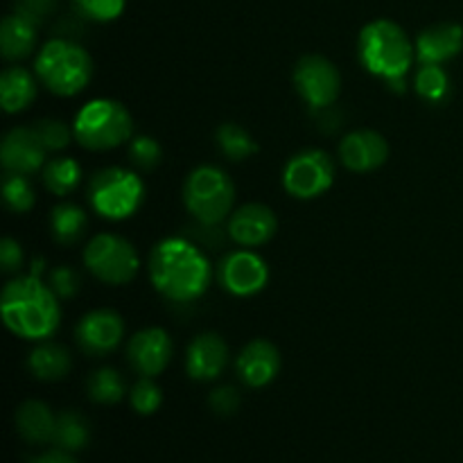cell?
<instances>
[{
	"label": "cell",
	"mask_w": 463,
	"mask_h": 463,
	"mask_svg": "<svg viewBox=\"0 0 463 463\" xmlns=\"http://www.w3.org/2000/svg\"><path fill=\"white\" fill-rule=\"evenodd\" d=\"M149 279L165 298L190 303L208 289L213 267L194 242L185 238H167L152 249Z\"/></svg>",
	"instance_id": "cell-1"
},
{
	"label": "cell",
	"mask_w": 463,
	"mask_h": 463,
	"mask_svg": "<svg viewBox=\"0 0 463 463\" xmlns=\"http://www.w3.org/2000/svg\"><path fill=\"white\" fill-rule=\"evenodd\" d=\"M0 310L7 328L30 342L48 339L61 319L57 294L34 274L18 276L5 285Z\"/></svg>",
	"instance_id": "cell-2"
},
{
	"label": "cell",
	"mask_w": 463,
	"mask_h": 463,
	"mask_svg": "<svg viewBox=\"0 0 463 463\" xmlns=\"http://www.w3.org/2000/svg\"><path fill=\"white\" fill-rule=\"evenodd\" d=\"M360 61L373 75L383 77L392 90L405 93V77L414 63L416 48L398 23L380 18L360 32Z\"/></svg>",
	"instance_id": "cell-3"
},
{
	"label": "cell",
	"mask_w": 463,
	"mask_h": 463,
	"mask_svg": "<svg viewBox=\"0 0 463 463\" xmlns=\"http://www.w3.org/2000/svg\"><path fill=\"white\" fill-rule=\"evenodd\" d=\"M36 77L54 95L72 98L81 93L93 77L90 54L72 39H52L41 48L34 61Z\"/></svg>",
	"instance_id": "cell-4"
},
{
	"label": "cell",
	"mask_w": 463,
	"mask_h": 463,
	"mask_svg": "<svg viewBox=\"0 0 463 463\" xmlns=\"http://www.w3.org/2000/svg\"><path fill=\"white\" fill-rule=\"evenodd\" d=\"M131 113L116 99H90L80 109L75 118L77 143L93 152H107V149L120 147L125 140L131 138Z\"/></svg>",
	"instance_id": "cell-5"
},
{
	"label": "cell",
	"mask_w": 463,
	"mask_h": 463,
	"mask_svg": "<svg viewBox=\"0 0 463 463\" xmlns=\"http://www.w3.org/2000/svg\"><path fill=\"white\" fill-rule=\"evenodd\" d=\"M184 202L197 222L220 224L233 211L235 185L220 167L199 165L185 179Z\"/></svg>",
	"instance_id": "cell-6"
},
{
	"label": "cell",
	"mask_w": 463,
	"mask_h": 463,
	"mask_svg": "<svg viewBox=\"0 0 463 463\" xmlns=\"http://www.w3.org/2000/svg\"><path fill=\"white\" fill-rule=\"evenodd\" d=\"M145 197L143 181L125 167H104L90 179L89 202L107 220H127L140 208Z\"/></svg>",
	"instance_id": "cell-7"
},
{
	"label": "cell",
	"mask_w": 463,
	"mask_h": 463,
	"mask_svg": "<svg viewBox=\"0 0 463 463\" xmlns=\"http://www.w3.org/2000/svg\"><path fill=\"white\" fill-rule=\"evenodd\" d=\"M84 265L90 274L107 285H125L136 279L140 258L134 244L113 233H99L86 244Z\"/></svg>",
	"instance_id": "cell-8"
},
{
	"label": "cell",
	"mask_w": 463,
	"mask_h": 463,
	"mask_svg": "<svg viewBox=\"0 0 463 463\" xmlns=\"http://www.w3.org/2000/svg\"><path fill=\"white\" fill-rule=\"evenodd\" d=\"M335 181L333 158L321 149H306L289 158L283 170V185L292 197L315 199L330 190Z\"/></svg>",
	"instance_id": "cell-9"
},
{
	"label": "cell",
	"mask_w": 463,
	"mask_h": 463,
	"mask_svg": "<svg viewBox=\"0 0 463 463\" xmlns=\"http://www.w3.org/2000/svg\"><path fill=\"white\" fill-rule=\"evenodd\" d=\"M294 86L298 95L310 104L315 111L333 107L342 90V75L337 66L319 54H307L294 68Z\"/></svg>",
	"instance_id": "cell-10"
},
{
	"label": "cell",
	"mask_w": 463,
	"mask_h": 463,
	"mask_svg": "<svg viewBox=\"0 0 463 463\" xmlns=\"http://www.w3.org/2000/svg\"><path fill=\"white\" fill-rule=\"evenodd\" d=\"M220 285L233 297H253L265 289L269 280V267L258 253L233 251L217 267Z\"/></svg>",
	"instance_id": "cell-11"
},
{
	"label": "cell",
	"mask_w": 463,
	"mask_h": 463,
	"mask_svg": "<svg viewBox=\"0 0 463 463\" xmlns=\"http://www.w3.org/2000/svg\"><path fill=\"white\" fill-rule=\"evenodd\" d=\"M77 344L86 355L102 357L116 351L125 337L122 317L113 310H93L81 317L75 328Z\"/></svg>",
	"instance_id": "cell-12"
},
{
	"label": "cell",
	"mask_w": 463,
	"mask_h": 463,
	"mask_svg": "<svg viewBox=\"0 0 463 463\" xmlns=\"http://www.w3.org/2000/svg\"><path fill=\"white\" fill-rule=\"evenodd\" d=\"M172 339L163 328H145L129 339L127 357L136 373L145 378L163 373L172 360Z\"/></svg>",
	"instance_id": "cell-13"
},
{
	"label": "cell",
	"mask_w": 463,
	"mask_h": 463,
	"mask_svg": "<svg viewBox=\"0 0 463 463\" xmlns=\"http://www.w3.org/2000/svg\"><path fill=\"white\" fill-rule=\"evenodd\" d=\"M45 145L41 143L34 127H14L3 140L0 161L7 172L16 175H34L45 163Z\"/></svg>",
	"instance_id": "cell-14"
},
{
	"label": "cell",
	"mask_w": 463,
	"mask_h": 463,
	"mask_svg": "<svg viewBox=\"0 0 463 463\" xmlns=\"http://www.w3.org/2000/svg\"><path fill=\"white\" fill-rule=\"evenodd\" d=\"M274 211L265 203H247L229 217V238L242 247H260L276 233Z\"/></svg>",
	"instance_id": "cell-15"
},
{
	"label": "cell",
	"mask_w": 463,
	"mask_h": 463,
	"mask_svg": "<svg viewBox=\"0 0 463 463\" xmlns=\"http://www.w3.org/2000/svg\"><path fill=\"white\" fill-rule=\"evenodd\" d=\"M235 369H238L240 380L247 387H267L280 371L279 348L271 342H267V339H253L238 355Z\"/></svg>",
	"instance_id": "cell-16"
},
{
	"label": "cell",
	"mask_w": 463,
	"mask_h": 463,
	"mask_svg": "<svg viewBox=\"0 0 463 463\" xmlns=\"http://www.w3.org/2000/svg\"><path fill=\"white\" fill-rule=\"evenodd\" d=\"M389 156V145L383 134L371 129L353 131L339 145V158L353 172H373L384 165Z\"/></svg>",
	"instance_id": "cell-17"
},
{
	"label": "cell",
	"mask_w": 463,
	"mask_h": 463,
	"mask_svg": "<svg viewBox=\"0 0 463 463\" xmlns=\"http://www.w3.org/2000/svg\"><path fill=\"white\" fill-rule=\"evenodd\" d=\"M226 362H229V348L224 339L215 333H203L193 339L185 355V371L193 380L206 383L222 375Z\"/></svg>",
	"instance_id": "cell-18"
},
{
	"label": "cell",
	"mask_w": 463,
	"mask_h": 463,
	"mask_svg": "<svg viewBox=\"0 0 463 463\" xmlns=\"http://www.w3.org/2000/svg\"><path fill=\"white\" fill-rule=\"evenodd\" d=\"M463 48V27L459 23H437L416 39V59L420 63H439L457 57Z\"/></svg>",
	"instance_id": "cell-19"
},
{
	"label": "cell",
	"mask_w": 463,
	"mask_h": 463,
	"mask_svg": "<svg viewBox=\"0 0 463 463\" xmlns=\"http://www.w3.org/2000/svg\"><path fill=\"white\" fill-rule=\"evenodd\" d=\"M57 416L41 401H27L16 411V428L27 443H52Z\"/></svg>",
	"instance_id": "cell-20"
},
{
	"label": "cell",
	"mask_w": 463,
	"mask_h": 463,
	"mask_svg": "<svg viewBox=\"0 0 463 463\" xmlns=\"http://www.w3.org/2000/svg\"><path fill=\"white\" fill-rule=\"evenodd\" d=\"M36 45V25L18 14L5 16L0 25V50L7 61H18V59L30 57Z\"/></svg>",
	"instance_id": "cell-21"
},
{
	"label": "cell",
	"mask_w": 463,
	"mask_h": 463,
	"mask_svg": "<svg viewBox=\"0 0 463 463\" xmlns=\"http://www.w3.org/2000/svg\"><path fill=\"white\" fill-rule=\"evenodd\" d=\"M0 95L7 113H18L30 107L36 98V80L30 71L21 66L5 68L0 75Z\"/></svg>",
	"instance_id": "cell-22"
},
{
	"label": "cell",
	"mask_w": 463,
	"mask_h": 463,
	"mask_svg": "<svg viewBox=\"0 0 463 463\" xmlns=\"http://www.w3.org/2000/svg\"><path fill=\"white\" fill-rule=\"evenodd\" d=\"M32 375L39 380H63L72 369L71 353L54 342H41L27 357Z\"/></svg>",
	"instance_id": "cell-23"
},
{
	"label": "cell",
	"mask_w": 463,
	"mask_h": 463,
	"mask_svg": "<svg viewBox=\"0 0 463 463\" xmlns=\"http://www.w3.org/2000/svg\"><path fill=\"white\" fill-rule=\"evenodd\" d=\"M86 224H89V217L75 203H59L50 213V231H52V238L59 244H63V247H71V244L80 242V238L86 231Z\"/></svg>",
	"instance_id": "cell-24"
},
{
	"label": "cell",
	"mask_w": 463,
	"mask_h": 463,
	"mask_svg": "<svg viewBox=\"0 0 463 463\" xmlns=\"http://www.w3.org/2000/svg\"><path fill=\"white\" fill-rule=\"evenodd\" d=\"M90 441V428L84 416L75 410H66L57 416L52 443L59 450L77 452L84 450Z\"/></svg>",
	"instance_id": "cell-25"
},
{
	"label": "cell",
	"mask_w": 463,
	"mask_h": 463,
	"mask_svg": "<svg viewBox=\"0 0 463 463\" xmlns=\"http://www.w3.org/2000/svg\"><path fill=\"white\" fill-rule=\"evenodd\" d=\"M81 181V167L75 158H52L45 163L43 167V184L57 197H66L72 190L80 185Z\"/></svg>",
	"instance_id": "cell-26"
},
{
	"label": "cell",
	"mask_w": 463,
	"mask_h": 463,
	"mask_svg": "<svg viewBox=\"0 0 463 463\" xmlns=\"http://www.w3.org/2000/svg\"><path fill=\"white\" fill-rule=\"evenodd\" d=\"M217 145L229 161H244L258 152V143L244 127L235 122H224L217 129Z\"/></svg>",
	"instance_id": "cell-27"
},
{
	"label": "cell",
	"mask_w": 463,
	"mask_h": 463,
	"mask_svg": "<svg viewBox=\"0 0 463 463\" xmlns=\"http://www.w3.org/2000/svg\"><path fill=\"white\" fill-rule=\"evenodd\" d=\"M86 389H89V396L99 405H116L125 398V380L116 369H109V366L95 371L86 383Z\"/></svg>",
	"instance_id": "cell-28"
},
{
	"label": "cell",
	"mask_w": 463,
	"mask_h": 463,
	"mask_svg": "<svg viewBox=\"0 0 463 463\" xmlns=\"http://www.w3.org/2000/svg\"><path fill=\"white\" fill-rule=\"evenodd\" d=\"M414 86L416 93L423 99H428V102H443L448 98V93H450L448 72L439 63H420Z\"/></svg>",
	"instance_id": "cell-29"
},
{
	"label": "cell",
	"mask_w": 463,
	"mask_h": 463,
	"mask_svg": "<svg viewBox=\"0 0 463 463\" xmlns=\"http://www.w3.org/2000/svg\"><path fill=\"white\" fill-rule=\"evenodd\" d=\"M3 197L5 203H7L14 213L32 211V206H34L36 202L32 184L25 179V175H16V172H7V175H5Z\"/></svg>",
	"instance_id": "cell-30"
},
{
	"label": "cell",
	"mask_w": 463,
	"mask_h": 463,
	"mask_svg": "<svg viewBox=\"0 0 463 463\" xmlns=\"http://www.w3.org/2000/svg\"><path fill=\"white\" fill-rule=\"evenodd\" d=\"M77 16L95 23L116 21L125 9V0H72Z\"/></svg>",
	"instance_id": "cell-31"
},
{
	"label": "cell",
	"mask_w": 463,
	"mask_h": 463,
	"mask_svg": "<svg viewBox=\"0 0 463 463\" xmlns=\"http://www.w3.org/2000/svg\"><path fill=\"white\" fill-rule=\"evenodd\" d=\"M161 402H163V392L152 378H145L143 375V378L134 384V389H131V407H134L138 414L143 416L154 414V411L161 407Z\"/></svg>",
	"instance_id": "cell-32"
},
{
	"label": "cell",
	"mask_w": 463,
	"mask_h": 463,
	"mask_svg": "<svg viewBox=\"0 0 463 463\" xmlns=\"http://www.w3.org/2000/svg\"><path fill=\"white\" fill-rule=\"evenodd\" d=\"M161 145L152 138V136H138L131 140L129 145V158L136 167L149 172L161 163Z\"/></svg>",
	"instance_id": "cell-33"
},
{
	"label": "cell",
	"mask_w": 463,
	"mask_h": 463,
	"mask_svg": "<svg viewBox=\"0 0 463 463\" xmlns=\"http://www.w3.org/2000/svg\"><path fill=\"white\" fill-rule=\"evenodd\" d=\"M34 129L48 152H59L71 143V127L61 120H41L36 122Z\"/></svg>",
	"instance_id": "cell-34"
},
{
	"label": "cell",
	"mask_w": 463,
	"mask_h": 463,
	"mask_svg": "<svg viewBox=\"0 0 463 463\" xmlns=\"http://www.w3.org/2000/svg\"><path fill=\"white\" fill-rule=\"evenodd\" d=\"M54 9H57V0H16L14 3V14L27 18L34 25L48 21L54 14Z\"/></svg>",
	"instance_id": "cell-35"
},
{
	"label": "cell",
	"mask_w": 463,
	"mask_h": 463,
	"mask_svg": "<svg viewBox=\"0 0 463 463\" xmlns=\"http://www.w3.org/2000/svg\"><path fill=\"white\" fill-rule=\"evenodd\" d=\"M80 285H81L80 274L68 265L57 267V269L50 274V288L54 289V294H57L59 298L75 297V294L80 292Z\"/></svg>",
	"instance_id": "cell-36"
},
{
	"label": "cell",
	"mask_w": 463,
	"mask_h": 463,
	"mask_svg": "<svg viewBox=\"0 0 463 463\" xmlns=\"http://www.w3.org/2000/svg\"><path fill=\"white\" fill-rule=\"evenodd\" d=\"M211 410L220 416H231L238 411L240 407V393L233 387H217L215 392H211Z\"/></svg>",
	"instance_id": "cell-37"
},
{
	"label": "cell",
	"mask_w": 463,
	"mask_h": 463,
	"mask_svg": "<svg viewBox=\"0 0 463 463\" xmlns=\"http://www.w3.org/2000/svg\"><path fill=\"white\" fill-rule=\"evenodd\" d=\"M0 265H3V271H7V274L18 271L23 267V249L16 240L5 238L0 242Z\"/></svg>",
	"instance_id": "cell-38"
},
{
	"label": "cell",
	"mask_w": 463,
	"mask_h": 463,
	"mask_svg": "<svg viewBox=\"0 0 463 463\" xmlns=\"http://www.w3.org/2000/svg\"><path fill=\"white\" fill-rule=\"evenodd\" d=\"M217 224H203V222H199L197 226H190V238L197 240V247L202 244V247H222V242H224V233H222L220 229H215Z\"/></svg>",
	"instance_id": "cell-39"
},
{
	"label": "cell",
	"mask_w": 463,
	"mask_h": 463,
	"mask_svg": "<svg viewBox=\"0 0 463 463\" xmlns=\"http://www.w3.org/2000/svg\"><path fill=\"white\" fill-rule=\"evenodd\" d=\"M32 463H77V461L72 459L66 450H52V452H45V455L36 457Z\"/></svg>",
	"instance_id": "cell-40"
}]
</instances>
